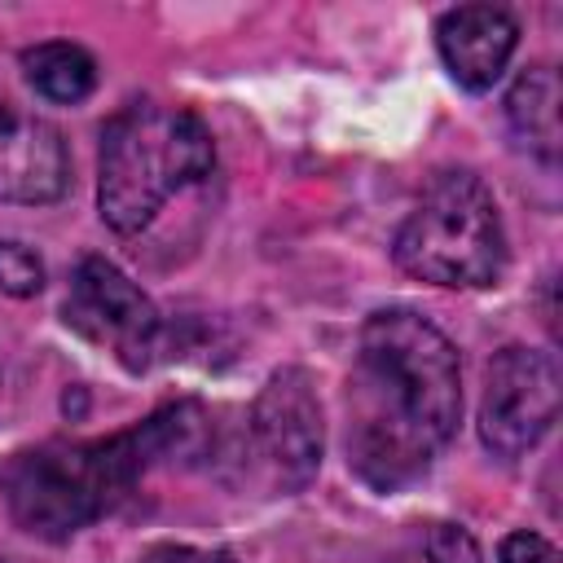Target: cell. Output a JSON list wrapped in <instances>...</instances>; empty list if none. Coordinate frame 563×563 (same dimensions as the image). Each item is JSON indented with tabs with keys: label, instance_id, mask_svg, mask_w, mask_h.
I'll return each mask as SVG.
<instances>
[{
	"label": "cell",
	"instance_id": "7c38bea8",
	"mask_svg": "<svg viewBox=\"0 0 563 563\" xmlns=\"http://www.w3.org/2000/svg\"><path fill=\"white\" fill-rule=\"evenodd\" d=\"M44 286V260L22 242H0V290L13 299H31Z\"/></svg>",
	"mask_w": 563,
	"mask_h": 563
},
{
	"label": "cell",
	"instance_id": "277c9868",
	"mask_svg": "<svg viewBox=\"0 0 563 563\" xmlns=\"http://www.w3.org/2000/svg\"><path fill=\"white\" fill-rule=\"evenodd\" d=\"M396 264L431 286H488L506 264V233L488 185L444 172L396 233Z\"/></svg>",
	"mask_w": 563,
	"mask_h": 563
},
{
	"label": "cell",
	"instance_id": "8fae6325",
	"mask_svg": "<svg viewBox=\"0 0 563 563\" xmlns=\"http://www.w3.org/2000/svg\"><path fill=\"white\" fill-rule=\"evenodd\" d=\"M22 70H26L31 88L44 101H57V106H75L97 88L92 53L79 48V44H66V40H48V44L26 48L22 53Z\"/></svg>",
	"mask_w": 563,
	"mask_h": 563
},
{
	"label": "cell",
	"instance_id": "6da1fadb",
	"mask_svg": "<svg viewBox=\"0 0 563 563\" xmlns=\"http://www.w3.org/2000/svg\"><path fill=\"white\" fill-rule=\"evenodd\" d=\"M462 418L453 343L409 308L365 321L347 378V466L378 493L413 484Z\"/></svg>",
	"mask_w": 563,
	"mask_h": 563
},
{
	"label": "cell",
	"instance_id": "9a60e30c",
	"mask_svg": "<svg viewBox=\"0 0 563 563\" xmlns=\"http://www.w3.org/2000/svg\"><path fill=\"white\" fill-rule=\"evenodd\" d=\"M141 563H233L229 550H198V545H158Z\"/></svg>",
	"mask_w": 563,
	"mask_h": 563
},
{
	"label": "cell",
	"instance_id": "52a82bcc",
	"mask_svg": "<svg viewBox=\"0 0 563 563\" xmlns=\"http://www.w3.org/2000/svg\"><path fill=\"white\" fill-rule=\"evenodd\" d=\"M559 418V365L537 347H501L484 369L479 440L497 457L528 453Z\"/></svg>",
	"mask_w": 563,
	"mask_h": 563
},
{
	"label": "cell",
	"instance_id": "3957f363",
	"mask_svg": "<svg viewBox=\"0 0 563 563\" xmlns=\"http://www.w3.org/2000/svg\"><path fill=\"white\" fill-rule=\"evenodd\" d=\"M216 167L211 132L198 114L163 101L123 106L101 132L97 207L114 233H141L180 189Z\"/></svg>",
	"mask_w": 563,
	"mask_h": 563
},
{
	"label": "cell",
	"instance_id": "5bb4252c",
	"mask_svg": "<svg viewBox=\"0 0 563 563\" xmlns=\"http://www.w3.org/2000/svg\"><path fill=\"white\" fill-rule=\"evenodd\" d=\"M497 563H559L554 545L537 532H510L497 545Z\"/></svg>",
	"mask_w": 563,
	"mask_h": 563
},
{
	"label": "cell",
	"instance_id": "4fadbf2b",
	"mask_svg": "<svg viewBox=\"0 0 563 563\" xmlns=\"http://www.w3.org/2000/svg\"><path fill=\"white\" fill-rule=\"evenodd\" d=\"M427 559L431 563H484V550L475 545V537L457 523H435L427 532Z\"/></svg>",
	"mask_w": 563,
	"mask_h": 563
},
{
	"label": "cell",
	"instance_id": "ba28073f",
	"mask_svg": "<svg viewBox=\"0 0 563 563\" xmlns=\"http://www.w3.org/2000/svg\"><path fill=\"white\" fill-rule=\"evenodd\" d=\"M70 163L62 132L22 110L13 97H0V202H53L66 194Z\"/></svg>",
	"mask_w": 563,
	"mask_h": 563
},
{
	"label": "cell",
	"instance_id": "7a4b0ae2",
	"mask_svg": "<svg viewBox=\"0 0 563 563\" xmlns=\"http://www.w3.org/2000/svg\"><path fill=\"white\" fill-rule=\"evenodd\" d=\"M202 431L207 422L198 405H167L106 440L26 449L0 471L4 510L22 532L66 541L92 519L110 515L154 466L194 453Z\"/></svg>",
	"mask_w": 563,
	"mask_h": 563
},
{
	"label": "cell",
	"instance_id": "5b68a950",
	"mask_svg": "<svg viewBox=\"0 0 563 563\" xmlns=\"http://www.w3.org/2000/svg\"><path fill=\"white\" fill-rule=\"evenodd\" d=\"M321 444L325 431H321V400L312 391V378L295 365L277 369L251 405V422H246L251 471L273 493H299L321 466Z\"/></svg>",
	"mask_w": 563,
	"mask_h": 563
},
{
	"label": "cell",
	"instance_id": "8992f818",
	"mask_svg": "<svg viewBox=\"0 0 563 563\" xmlns=\"http://www.w3.org/2000/svg\"><path fill=\"white\" fill-rule=\"evenodd\" d=\"M62 317L79 339L106 347L132 374H141L163 343V317L150 295L101 255H88L75 268Z\"/></svg>",
	"mask_w": 563,
	"mask_h": 563
},
{
	"label": "cell",
	"instance_id": "30bf717a",
	"mask_svg": "<svg viewBox=\"0 0 563 563\" xmlns=\"http://www.w3.org/2000/svg\"><path fill=\"white\" fill-rule=\"evenodd\" d=\"M506 123L515 141L541 163L559 158V79L550 66H532L506 92Z\"/></svg>",
	"mask_w": 563,
	"mask_h": 563
},
{
	"label": "cell",
	"instance_id": "9c48e42d",
	"mask_svg": "<svg viewBox=\"0 0 563 563\" xmlns=\"http://www.w3.org/2000/svg\"><path fill=\"white\" fill-rule=\"evenodd\" d=\"M435 44H440L449 75L462 88L484 92L501 79L519 44V22L497 4H462L435 22Z\"/></svg>",
	"mask_w": 563,
	"mask_h": 563
}]
</instances>
